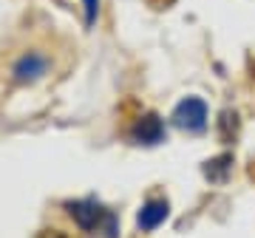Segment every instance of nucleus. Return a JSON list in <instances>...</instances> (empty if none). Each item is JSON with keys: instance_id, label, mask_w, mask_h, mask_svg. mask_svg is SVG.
<instances>
[{"instance_id": "0eeeda50", "label": "nucleus", "mask_w": 255, "mask_h": 238, "mask_svg": "<svg viewBox=\"0 0 255 238\" xmlns=\"http://www.w3.org/2000/svg\"><path fill=\"white\" fill-rule=\"evenodd\" d=\"M82 9H85V26H94L100 17V0H82Z\"/></svg>"}, {"instance_id": "f03ea898", "label": "nucleus", "mask_w": 255, "mask_h": 238, "mask_svg": "<svg viewBox=\"0 0 255 238\" xmlns=\"http://www.w3.org/2000/svg\"><path fill=\"white\" fill-rule=\"evenodd\" d=\"M207 105L201 97H184L179 105L173 108L170 119L179 130H187V133H199V130L207 128Z\"/></svg>"}, {"instance_id": "39448f33", "label": "nucleus", "mask_w": 255, "mask_h": 238, "mask_svg": "<svg viewBox=\"0 0 255 238\" xmlns=\"http://www.w3.org/2000/svg\"><path fill=\"white\" fill-rule=\"evenodd\" d=\"M170 216V204L167 199H147L136 213V227L142 233H153L156 227H162L164 219Z\"/></svg>"}, {"instance_id": "423d86ee", "label": "nucleus", "mask_w": 255, "mask_h": 238, "mask_svg": "<svg viewBox=\"0 0 255 238\" xmlns=\"http://www.w3.org/2000/svg\"><path fill=\"white\" fill-rule=\"evenodd\" d=\"M230 165H233V156H216V159H210L207 165H204V176H207L210 182H224L230 173Z\"/></svg>"}, {"instance_id": "20e7f679", "label": "nucleus", "mask_w": 255, "mask_h": 238, "mask_svg": "<svg viewBox=\"0 0 255 238\" xmlns=\"http://www.w3.org/2000/svg\"><path fill=\"white\" fill-rule=\"evenodd\" d=\"M130 139L136 145H147L153 147L159 142H164V122L156 114H145V117L136 119V125L130 128Z\"/></svg>"}, {"instance_id": "f257e3e1", "label": "nucleus", "mask_w": 255, "mask_h": 238, "mask_svg": "<svg viewBox=\"0 0 255 238\" xmlns=\"http://www.w3.org/2000/svg\"><path fill=\"white\" fill-rule=\"evenodd\" d=\"M65 210L74 219V224L85 233H102L105 238H117L119 224L117 216L111 210H105L100 202L94 199H77V202H65Z\"/></svg>"}, {"instance_id": "7ed1b4c3", "label": "nucleus", "mask_w": 255, "mask_h": 238, "mask_svg": "<svg viewBox=\"0 0 255 238\" xmlns=\"http://www.w3.org/2000/svg\"><path fill=\"white\" fill-rule=\"evenodd\" d=\"M48 68H51V60H48L46 54H40V51H28V54H23L17 63H14V68H11V80H14L17 85H34L48 74Z\"/></svg>"}]
</instances>
